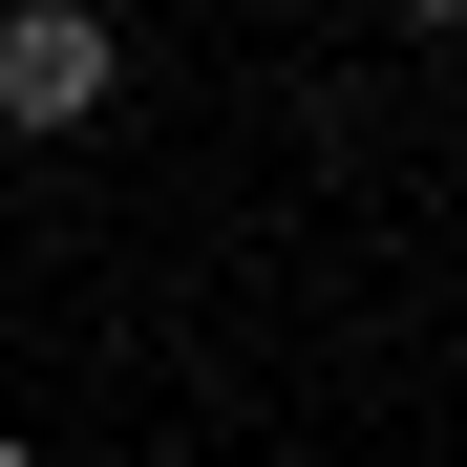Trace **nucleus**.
I'll return each instance as SVG.
<instances>
[{
    "label": "nucleus",
    "instance_id": "nucleus-1",
    "mask_svg": "<svg viewBox=\"0 0 467 467\" xmlns=\"http://www.w3.org/2000/svg\"><path fill=\"white\" fill-rule=\"evenodd\" d=\"M128 107V22L107 0H0V128L22 149H86Z\"/></svg>",
    "mask_w": 467,
    "mask_h": 467
},
{
    "label": "nucleus",
    "instance_id": "nucleus-2",
    "mask_svg": "<svg viewBox=\"0 0 467 467\" xmlns=\"http://www.w3.org/2000/svg\"><path fill=\"white\" fill-rule=\"evenodd\" d=\"M0 467H43V446H22V425H0Z\"/></svg>",
    "mask_w": 467,
    "mask_h": 467
}]
</instances>
